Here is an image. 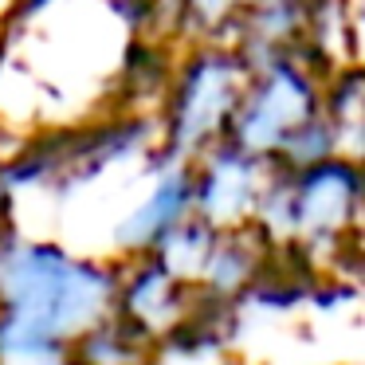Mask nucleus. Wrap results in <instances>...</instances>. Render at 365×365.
<instances>
[{"label":"nucleus","mask_w":365,"mask_h":365,"mask_svg":"<svg viewBox=\"0 0 365 365\" xmlns=\"http://www.w3.org/2000/svg\"><path fill=\"white\" fill-rule=\"evenodd\" d=\"M118 267L0 232V361L63 365L71 341L114 310Z\"/></svg>","instance_id":"1"},{"label":"nucleus","mask_w":365,"mask_h":365,"mask_svg":"<svg viewBox=\"0 0 365 365\" xmlns=\"http://www.w3.org/2000/svg\"><path fill=\"white\" fill-rule=\"evenodd\" d=\"M247 83V67L228 43H205L197 48L169 83L165 110V145L177 161L220 145L228 114Z\"/></svg>","instance_id":"2"},{"label":"nucleus","mask_w":365,"mask_h":365,"mask_svg":"<svg viewBox=\"0 0 365 365\" xmlns=\"http://www.w3.org/2000/svg\"><path fill=\"white\" fill-rule=\"evenodd\" d=\"M318 114H322V95L314 75H307L291 59H275L247 71V83L232 106L220 142L267 161L302 122Z\"/></svg>","instance_id":"3"},{"label":"nucleus","mask_w":365,"mask_h":365,"mask_svg":"<svg viewBox=\"0 0 365 365\" xmlns=\"http://www.w3.org/2000/svg\"><path fill=\"white\" fill-rule=\"evenodd\" d=\"M287 244H334L354 228L361 208V169L354 158H326L307 169H283Z\"/></svg>","instance_id":"4"},{"label":"nucleus","mask_w":365,"mask_h":365,"mask_svg":"<svg viewBox=\"0 0 365 365\" xmlns=\"http://www.w3.org/2000/svg\"><path fill=\"white\" fill-rule=\"evenodd\" d=\"M263 185L267 161L220 142L205 150L200 169H192V216L208 220L216 232H232V224L252 216Z\"/></svg>","instance_id":"5"},{"label":"nucleus","mask_w":365,"mask_h":365,"mask_svg":"<svg viewBox=\"0 0 365 365\" xmlns=\"http://www.w3.org/2000/svg\"><path fill=\"white\" fill-rule=\"evenodd\" d=\"M192 302V287L173 279L161 267L153 255H134L126 271H118V294H114V310L110 314L134 322L138 330H145L153 341L185 318Z\"/></svg>","instance_id":"6"},{"label":"nucleus","mask_w":365,"mask_h":365,"mask_svg":"<svg viewBox=\"0 0 365 365\" xmlns=\"http://www.w3.org/2000/svg\"><path fill=\"white\" fill-rule=\"evenodd\" d=\"M192 216V169L165 173L153 197L118 228V247L130 255H150L181 220Z\"/></svg>","instance_id":"7"},{"label":"nucleus","mask_w":365,"mask_h":365,"mask_svg":"<svg viewBox=\"0 0 365 365\" xmlns=\"http://www.w3.org/2000/svg\"><path fill=\"white\" fill-rule=\"evenodd\" d=\"M216 240H220V232L212 228L208 220H200V216H189V220H181L173 232H169L165 240H161L158 247H153V259L161 263V267L169 271L173 279H181V283H200V275H205L208 267V255H212Z\"/></svg>","instance_id":"8"},{"label":"nucleus","mask_w":365,"mask_h":365,"mask_svg":"<svg viewBox=\"0 0 365 365\" xmlns=\"http://www.w3.org/2000/svg\"><path fill=\"white\" fill-rule=\"evenodd\" d=\"M247 4L252 0H177V28H189L200 36L232 32V24Z\"/></svg>","instance_id":"9"},{"label":"nucleus","mask_w":365,"mask_h":365,"mask_svg":"<svg viewBox=\"0 0 365 365\" xmlns=\"http://www.w3.org/2000/svg\"><path fill=\"white\" fill-rule=\"evenodd\" d=\"M169 75V56L158 48V43H134L126 56V67H122V83L134 87L138 95L150 87H161Z\"/></svg>","instance_id":"10"},{"label":"nucleus","mask_w":365,"mask_h":365,"mask_svg":"<svg viewBox=\"0 0 365 365\" xmlns=\"http://www.w3.org/2000/svg\"><path fill=\"white\" fill-rule=\"evenodd\" d=\"M145 4H161V0H145Z\"/></svg>","instance_id":"11"}]
</instances>
